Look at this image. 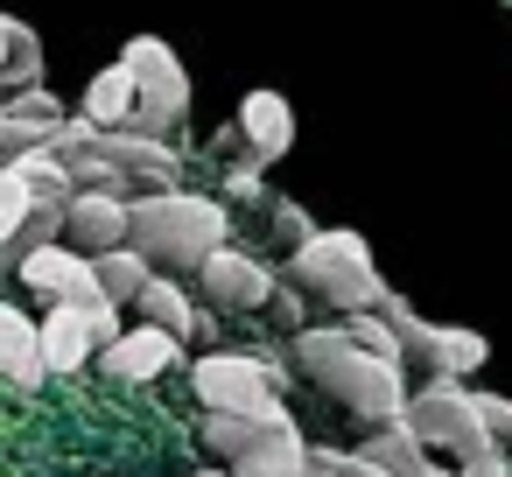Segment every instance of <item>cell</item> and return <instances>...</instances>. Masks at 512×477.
Returning <instances> with one entry per match:
<instances>
[{
    "label": "cell",
    "mask_w": 512,
    "mask_h": 477,
    "mask_svg": "<svg viewBox=\"0 0 512 477\" xmlns=\"http://www.w3.org/2000/svg\"><path fill=\"white\" fill-rule=\"evenodd\" d=\"M358 449H365L379 470H393V477H463V470H442V463H428V449H421L407 428H372Z\"/></svg>",
    "instance_id": "ac0fdd59"
},
{
    "label": "cell",
    "mask_w": 512,
    "mask_h": 477,
    "mask_svg": "<svg viewBox=\"0 0 512 477\" xmlns=\"http://www.w3.org/2000/svg\"><path fill=\"white\" fill-rule=\"evenodd\" d=\"M344 330H351L365 351H379L386 365H400V372H407V344H400V330H393L386 316H344Z\"/></svg>",
    "instance_id": "7402d4cb"
},
{
    "label": "cell",
    "mask_w": 512,
    "mask_h": 477,
    "mask_svg": "<svg viewBox=\"0 0 512 477\" xmlns=\"http://www.w3.org/2000/svg\"><path fill=\"white\" fill-rule=\"evenodd\" d=\"M288 274H295L309 295L337 302L344 316H379V309L393 302V288H386L379 267H372L365 232H351V225H330V232H316L302 253H288Z\"/></svg>",
    "instance_id": "3957f363"
},
{
    "label": "cell",
    "mask_w": 512,
    "mask_h": 477,
    "mask_svg": "<svg viewBox=\"0 0 512 477\" xmlns=\"http://www.w3.org/2000/svg\"><path fill=\"white\" fill-rule=\"evenodd\" d=\"M197 477H232V470H197Z\"/></svg>",
    "instance_id": "484cf974"
},
{
    "label": "cell",
    "mask_w": 512,
    "mask_h": 477,
    "mask_svg": "<svg viewBox=\"0 0 512 477\" xmlns=\"http://www.w3.org/2000/svg\"><path fill=\"white\" fill-rule=\"evenodd\" d=\"M127 71H134V85H141V113H134V127L127 134H169V127H183L190 120V71H183V57L162 43V36H134L127 50Z\"/></svg>",
    "instance_id": "52a82bcc"
},
{
    "label": "cell",
    "mask_w": 512,
    "mask_h": 477,
    "mask_svg": "<svg viewBox=\"0 0 512 477\" xmlns=\"http://www.w3.org/2000/svg\"><path fill=\"white\" fill-rule=\"evenodd\" d=\"M92 344H99V316L71 309V302H50V316H43V358H50V372H78L92 358Z\"/></svg>",
    "instance_id": "9a60e30c"
},
{
    "label": "cell",
    "mask_w": 512,
    "mask_h": 477,
    "mask_svg": "<svg viewBox=\"0 0 512 477\" xmlns=\"http://www.w3.org/2000/svg\"><path fill=\"white\" fill-rule=\"evenodd\" d=\"M288 351H295V365H302L351 421H365V435H372V428H407V407H414L407 372L386 365L379 351H365L344 323H330V330H295Z\"/></svg>",
    "instance_id": "6da1fadb"
},
{
    "label": "cell",
    "mask_w": 512,
    "mask_h": 477,
    "mask_svg": "<svg viewBox=\"0 0 512 477\" xmlns=\"http://www.w3.org/2000/svg\"><path fill=\"white\" fill-rule=\"evenodd\" d=\"M22 281L36 288V295H50V302H71V309H113L106 302V281H99V260H85V253H71L64 239L57 246H43L29 267H22Z\"/></svg>",
    "instance_id": "30bf717a"
},
{
    "label": "cell",
    "mask_w": 512,
    "mask_h": 477,
    "mask_svg": "<svg viewBox=\"0 0 512 477\" xmlns=\"http://www.w3.org/2000/svg\"><path fill=\"white\" fill-rule=\"evenodd\" d=\"M0 372H8L15 393H36L50 379V358H43V323H29L22 309H0Z\"/></svg>",
    "instance_id": "5bb4252c"
},
{
    "label": "cell",
    "mask_w": 512,
    "mask_h": 477,
    "mask_svg": "<svg viewBox=\"0 0 512 477\" xmlns=\"http://www.w3.org/2000/svg\"><path fill=\"white\" fill-rule=\"evenodd\" d=\"M64 246L85 253V260H106L120 246H134V197H113V190H78L71 211H64Z\"/></svg>",
    "instance_id": "9c48e42d"
},
{
    "label": "cell",
    "mask_w": 512,
    "mask_h": 477,
    "mask_svg": "<svg viewBox=\"0 0 512 477\" xmlns=\"http://www.w3.org/2000/svg\"><path fill=\"white\" fill-rule=\"evenodd\" d=\"M197 281H204V295L225 302V309H260V302H274V274H267L253 253H239V246L211 253Z\"/></svg>",
    "instance_id": "7c38bea8"
},
{
    "label": "cell",
    "mask_w": 512,
    "mask_h": 477,
    "mask_svg": "<svg viewBox=\"0 0 512 477\" xmlns=\"http://www.w3.org/2000/svg\"><path fill=\"white\" fill-rule=\"evenodd\" d=\"M99 281H106V302H113V309H120V302H141L148 281H155V260L134 253V246H120V253L99 260Z\"/></svg>",
    "instance_id": "ffe728a7"
},
{
    "label": "cell",
    "mask_w": 512,
    "mask_h": 477,
    "mask_svg": "<svg viewBox=\"0 0 512 477\" xmlns=\"http://www.w3.org/2000/svg\"><path fill=\"white\" fill-rule=\"evenodd\" d=\"M407 435L428 449V456H456V470H477L491 463V428L477 414V393L463 379H428L414 386V407H407Z\"/></svg>",
    "instance_id": "277c9868"
},
{
    "label": "cell",
    "mask_w": 512,
    "mask_h": 477,
    "mask_svg": "<svg viewBox=\"0 0 512 477\" xmlns=\"http://www.w3.org/2000/svg\"><path fill=\"white\" fill-rule=\"evenodd\" d=\"M176 358H183V337H176V330H155V323H141V330H127L120 344H106V351H99V365H106L113 379H127V386H141V379L169 372Z\"/></svg>",
    "instance_id": "4fadbf2b"
},
{
    "label": "cell",
    "mask_w": 512,
    "mask_h": 477,
    "mask_svg": "<svg viewBox=\"0 0 512 477\" xmlns=\"http://www.w3.org/2000/svg\"><path fill=\"white\" fill-rule=\"evenodd\" d=\"M190 386H197V400H204V414H288L281 407V365L274 358H260V351H211V358H197V372H190Z\"/></svg>",
    "instance_id": "8992f818"
},
{
    "label": "cell",
    "mask_w": 512,
    "mask_h": 477,
    "mask_svg": "<svg viewBox=\"0 0 512 477\" xmlns=\"http://www.w3.org/2000/svg\"><path fill=\"white\" fill-rule=\"evenodd\" d=\"M477 414H484V428H491V449L512 456V400H505V393H477Z\"/></svg>",
    "instance_id": "603a6c76"
},
{
    "label": "cell",
    "mask_w": 512,
    "mask_h": 477,
    "mask_svg": "<svg viewBox=\"0 0 512 477\" xmlns=\"http://www.w3.org/2000/svg\"><path fill=\"white\" fill-rule=\"evenodd\" d=\"M71 120H78V113H64L50 92H8V113H0V148H8V162L43 155V148L64 141Z\"/></svg>",
    "instance_id": "8fae6325"
},
{
    "label": "cell",
    "mask_w": 512,
    "mask_h": 477,
    "mask_svg": "<svg viewBox=\"0 0 512 477\" xmlns=\"http://www.w3.org/2000/svg\"><path fill=\"white\" fill-rule=\"evenodd\" d=\"M0 78L8 92H43V36L22 15H0Z\"/></svg>",
    "instance_id": "e0dca14e"
},
{
    "label": "cell",
    "mask_w": 512,
    "mask_h": 477,
    "mask_svg": "<svg viewBox=\"0 0 512 477\" xmlns=\"http://www.w3.org/2000/svg\"><path fill=\"white\" fill-rule=\"evenodd\" d=\"M274 232L288 239V253H302V246H309L323 225H309V211H302V204H274Z\"/></svg>",
    "instance_id": "cb8c5ba5"
},
{
    "label": "cell",
    "mask_w": 512,
    "mask_h": 477,
    "mask_svg": "<svg viewBox=\"0 0 512 477\" xmlns=\"http://www.w3.org/2000/svg\"><path fill=\"white\" fill-rule=\"evenodd\" d=\"M232 246V211L197 190H155L134 197V253H148L169 274H204L211 253Z\"/></svg>",
    "instance_id": "7a4b0ae2"
},
{
    "label": "cell",
    "mask_w": 512,
    "mask_h": 477,
    "mask_svg": "<svg viewBox=\"0 0 512 477\" xmlns=\"http://www.w3.org/2000/svg\"><path fill=\"white\" fill-rule=\"evenodd\" d=\"M36 211H43V197H36V190H29L15 169H0V239H8V232H22Z\"/></svg>",
    "instance_id": "44dd1931"
},
{
    "label": "cell",
    "mask_w": 512,
    "mask_h": 477,
    "mask_svg": "<svg viewBox=\"0 0 512 477\" xmlns=\"http://www.w3.org/2000/svg\"><path fill=\"white\" fill-rule=\"evenodd\" d=\"M393 330H400V344H407V358H421L435 379H470L484 358H491V344L477 337V330H456V323H428V316H414L400 295L379 309Z\"/></svg>",
    "instance_id": "ba28073f"
},
{
    "label": "cell",
    "mask_w": 512,
    "mask_h": 477,
    "mask_svg": "<svg viewBox=\"0 0 512 477\" xmlns=\"http://www.w3.org/2000/svg\"><path fill=\"white\" fill-rule=\"evenodd\" d=\"M295 477H337V470H330V463H323V456H309V463H302V470H295Z\"/></svg>",
    "instance_id": "d4e9b609"
},
{
    "label": "cell",
    "mask_w": 512,
    "mask_h": 477,
    "mask_svg": "<svg viewBox=\"0 0 512 477\" xmlns=\"http://www.w3.org/2000/svg\"><path fill=\"white\" fill-rule=\"evenodd\" d=\"M134 309H141L155 330H176L183 344L197 337V309H190V295H183V281H176V274H155V281H148V295H141Z\"/></svg>",
    "instance_id": "d6986e66"
},
{
    "label": "cell",
    "mask_w": 512,
    "mask_h": 477,
    "mask_svg": "<svg viewBox=\"0 0 512 477\" xmlns=\"http://www.w3.org/2000/svg\"><path fill=\"white\" fill-rule=\"evenodd\" d=\"M295 148V106L281 92H246L239 99V127H225V190L232 197H260V176Z\"/></svg>",
    "instance_id": "5b68a950"
},
{
    "label": "cell",
    "mask_w": 512,
    "mask_h": 477,
    "mask_svg": "<svg viewBox=\"0 0 512 477\" xmlns=\"http://www.w3.org/2000/svg\"><path fill=\"white\" fill-rule=\"evenodd\" d=\"M134 113H141V85H134L127 57H120V64H106V71L85 85V120H92V127H134Z\"/></svg>",
    "instance_id": "2e32d148"
}]
</instances>
